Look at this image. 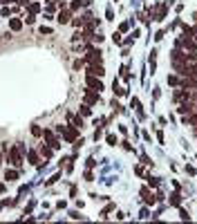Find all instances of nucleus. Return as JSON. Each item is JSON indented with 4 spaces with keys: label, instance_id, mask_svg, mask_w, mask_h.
Here are the masks:
<instances>
[{
    "label": "nucleus",
    "instance_id": "obj_1",
    "mask_svg": "<svg viewBox=\"0 0 197 224\" xmlns=\"http://www.w3.org/2000/svg\"><path fill=\"white\" fill-rule=\"evenodd\" d=\"M56 130H58V132H61L67 141H76V130H74V126H72V128H70V126H58Z\"/></svg>",
    "mask_w": 197,
    "mask_h": 224
},
{
    "label": "nucleus",
    "instance_id": "obj_2",
    "mask_svg": "<svg viewBox=\"0 0 197 224\" xmlns=\"http://www.w3.org/2000/svg\"><path fill=\"white\" fill-rule=\"evenodd\" d=\"M105 74V70H103L101 63H90L87 65V76H103Z\"/></svg>",
    "mask_w": 197,
    "mask_h": 224
},
{
    "label": "nucleus",
    "instance_id": "obj_3",
    "mask_svg": "<svg viewBox=\"0 0 197 224\" xmlns=\"http://www.w3.org/2000/svg\"><path fill=\"white\" fill-rule=\"evenodd\" d=\"M87 85H90L92 90H96V92H101V90H103V83L99 81L96 76H87Z\"/></svg>",
    "mask_w": 197,
    "mask_h": 224
},
{
    "label": "nucleus",
    "instance_id": "obj_4",
    "mask_svg": "<svg viewBox=\"0 0 197 224\" xmlns=\"http://www.w3.org/2000/svg\"><path fill=\"white\" fill-rule=\"evenodd\" d=\"M195 108H197V103H195V101H186V103H182L179 112H182V114H190V112L195 110Z\"/></svg>",
    "mask_w": 197,
    "mask_h": 224
},
{
    "label": "nucleus",
    "instance_id": "obj_5",
    "mask_svg": "<svg viewBox=\"0 0 197 224\" xmlns=\"http://www.w3.org/2000/svg\"><path fill=\"white\" fill-rule=\"evenodd\" d=\"M9 157H11V164L20 166V148H11V150H9Z\"/></svg>",
    "mask_w": 197,
    "mask_h": 224
},
{
    "label": "nucleus",
    "instance_id": "obj_6",
    "mask_svg": "<svg viewBox=\"0 0 197 224\" xmlns=\"http://www.w3.org/2000/svg\"><path fill=\"white\" fill-rule=\"evenodd\" d=\"M85 58H87L90 63H99V61H101V56H99V49H90Z\"/></svg>",
    "mask_w": 197,
    "mask_h": 224
},
{
    "label": "nucleus",
    "instance_id": "obj_7",
    "mask_svg": "<svg viewBox=\"0 0 197 224\" xmlns=\"http://www.w3.org/2000/svg\"><path fill=\"white\" fill-rule=\"evenodd\" d=\"M99 101V92H85V103L87 105H92V103Z\"/></svg>",
    "mask_w": 197,
    "mask_h": 224
},
{
    "label": "nucleus",
    "instance_id": "obj_8",
    "mask_svg": "<svg viewBox=\"0 0 197 224\" xmlns=\"http://www.w3.org/2000/svg\"><path fill=\"white\" fill-rule=\"evenodd\" d=\"M58 23H61V25L70 23V14H67V11H61V14H58Z\"/></svg>",
    "mask_w": 197,
    "mask_h": 224
},
{
    "label": "nucleus",
    "instance_id": "obj_9",
    "mask_svg": "<svg viewBox=\"0 0 197 224\" xmlns=\"http://www.w3.org/2000/svg\"><path fill=\"white\" fill-rule=\"evenodd\" d=\"M9 27H11V29H14V31H18V29H20V27H23V23L18 20V18H14V20L9 23Z\"/></svg>",
    "mask_w": 197,
    "mask_h": 224
},
{
    "label": "nucleus",
    "instance_id": "obj_10",
    "mask_svg": "<svg viewBox=\"0 0 197 224\" xmlns=\"http://www.w3.org/2000/svg\"><path fill=\"white\" fill-rule=\"evenodd\" d=\"M5 179L14 182V179H18V173H16V170H7V173H5Z\"/></svg>",
    "mask_w": 197,
    "mask_h": 224
},
{
    "label": "nucleus",
    "instance_id": "obj_11",
    "mask_svg": "<svg viewBox=\"0 0 197 224\" xmlns=\"http://www.w3.org/2000/svg\"><path fill=\"white\" fill-rule=\"evenodd\" d=\"M182 45L188 47V49H193V47H195V43H193V41H190V36H188V38H184V41H182Z\"/></svg>",
    "mask_w": 197,
    "mask_h": 224
},
{
    "label": "nucleus",
    "instance_id": "obj_12",
    "mask_svg": "<svg viewBox=\"0 0 197 224\" xmlns=\"http://www.w3.org/2000/svg\"><path fill=\"white\" fill-rule=\"evenodd\" d=\"M90 105H87V103H85V105H81V114H85V117H90Z\"/></svg>",
    "mask_w": 197,
    "mask_h": 224
},
{
    "label": "nucleus",
    "instance_id": "obj_13",
    "mask_svg": "<svg viewBox=\"0 0 197 224\" xmlns=\"http://www.w3.org/2000/svg\"><path fill=\"white\" fill-rule=\"evenodd\" d=\"M27 159H29L31 164H36V161H38V155H36V153H27Z\"/></svg>",
    "mask_w": 197,
    "mask_h": 224
},
{
    "label": "nucleus",
    "instance_id": "obj_14",
    "mask_svg": "<svg viewBox=\"0 0 197 224\" xmlns=\"http://www.w3.org/2000/svg\"><path fill=\"white\" fill-rule=\"evenodd\" d=\"M38 9H41V5H38V2H31V5H29V11H31V14H36Z\"/></svg>",
    "mask_w": 197,
    "mask_h": 224
},
{
    "label": "nucleus",
    "instance_id": "obj_15",
    "mask_svg": "<svg viewBox=\"0 0 197 224\" xmlns=\"http://www.w3.org/2000/svg\"><path fill=\"white\" fill-rule=\"evenodd\" d=\"M168 83H170V85H179V83H182V81H179V79H177V76H168Z\"/></svg>",
    "mask_w": 197,
    "mask_h": 224
},
{
    "label": "nucleus",
    "instance_id": "obj_16",
    "mask_svg": "<svg viewBox=\"0 0 197 224\" xmlns=\"http://www.w3.org/2000/svg\"><path fill=\"white\" fill-rule=\"evenodd\" d=\"M79 7H81V0H74V2H72V5H70V9H72V11H76V9H79Z\"/></svg>",
    "mask_w": 197,
    "mask_h": 224
},
{
    "label": "nucleus",
    "instance_id": "obj_17",
    "mask_svg": "<svg viewBox=\"0 0 197 224\" xmlns=\"http://www.w3.org/2000/svg\"><path fill=\"white\" fill-rule=\"evenodd\" d=\"M108 143H112V146H116V137H114V135H108Z\"/></svg>",
    "mask_w": 197,
    "mask_h": 224
},
{
    "label": "nucleus",
    "instance_id": "obj_18",
    "mask_svg": "<svg viewBox=\"0 0 197 224\" xmlns=\"http://www.w3.org/2000/svg\"><path fill=\"white\" fill-rule=\"evenodd\" d=\"M45 139H49V141H52V139H54V132H52V130H45Z\"/></svg>",
    "mask_w": 197,
    "mask_h": 224
},
{
    "label": "nucleus",
    "instance_id": "obj_19",
    "mask_svg": "<svg viewBox=\"0 0 197 224\" xmlns=\"http://www.w3.org/2000/svg\"><path fill=\"white\" fill-rule=\"evenodd\" d=\"M43 155H45V157H52V148H43Z\"/></svg>",
    "mask_w": 197,
    "mask_h": 224
},
{
    "label": "nucleus",
    "instance_id": "obj_20",
    "mask_svg": "<svg viewBox=\"0 0 197 224\" xmlns=\"http://www.w3.org/2000/svg\"><path fill=\"white\" fill-rule=\"evenodd\" d=\"M41 34H52V29H49V27H45V25H43V27H41Z\"/></svg>",
    "mask_w": 197,
    "mask_h": 224
},
{
    "label": "nucleus",
    "instance_id": "obj_21",
    "mask_svg": "<svg viewBox=\"0 0 197 224\" xmlns=\"http://www.w3.org/2000/svg\"><path fill=\"white\" fill-rule=\"evenodd\" d=\"M170 204H175V206H177V204H179V195H172V199H170Z\"/></svg>",
    "mask_w": 197,
    "mask_h": 224
},
{
    "label": "nucleus",
    "instance_id": "obj_22",
    "mask_svg": "<svg viewBox=\"0 0 197 224\" xmlns=\"http://www.w3.org/2000/svg\"><path fill=\"white\" fill-rule=\"evenodd\" d=\"M188 123H193V126H197V114H193V117H190V121H188Z\"/></svg>",
    "mask_w": 197,
    "mask_h": 224
},
{
    "label": "nucleus",
    "instance_id": "obj_23",
    "mask_svg": "<svg viewBox=\"0 0 197 224\" xmlns=\"http://www.w3.org/2000/svg\"><path fill=\"white\" fill-rule=\"evenodd\" d=\"M0 193H5V186H2V184H0Z\"/></svg>",
    "mask_w": 197,
    "mask_h": 224
},
{
    "label": "nucleus",
    "instance_id": "obj_24",
    "mask_svg": "<svg viewBox=\"0 0 197 224\" xmlns=\"http://www.w3.org/2000/svg\"><path fill=\"white\" fill-rule=\"evenodd\" d=\"M193 34H197V27H193Z\"/></svg>",
    "mask_w": 197,
    "mask_h": 224
},
{
    "label": "nucleus",
    "instance_id": "obj_25",
    "mask_svg": "<svg viewBox=\"0 0 197 224\" xmlns=\"http://www.w3.org/2000/svg\"><path fill=\"white\" fill-rule=\"evenodd\" d=\"M0 159H2V155H0Z\"/></svg>",
    "mask_w": 197,
    "mask_h": 224
}]
</instances>
